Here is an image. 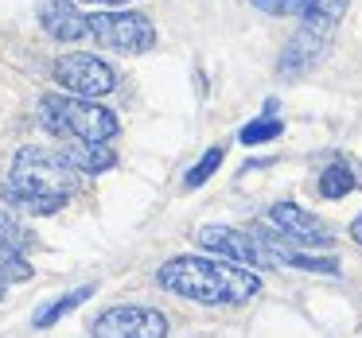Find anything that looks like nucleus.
<instances>
[{
	"label": "nucleus",
	"mask_w": 362,
	"mask_h": 338,
	"mask_svg": "<svg viewBox=\"0 0 362 338\" xmlns=\"http://www.w3.org/2000/svg\"><path fill=\"white\" fill-rule=\"evenodd\" d=\"M55 82L74 97H105L117 90V74H113L110 63L94 55H63L55 63Z\"/></svg>",
	"instance_id": "obj_6"
},
{
	"label": "nucleus",
	"mask_w": 362,
	"mask_h": 338,
	"mask_svg": "<svg viewBox=\"0 0 362 338\" xmlns=\"http://www.w3.org/2000/svg\"><path fill=\"white\" fill-rule=\"evenodd\" d=\"M351 241H354V245H362V214L351 222Z\"/></svg>",
	"instance_id": "obj_20"
},
{
	"label": "nucleus",
	"mask_w": 362,
	"mask_h": 338,
	"mask_svg": "<svg viewBox=\"0 0 362 338\" xmlns=\"http://www.w3.org/2000/svg\"><path fill=\"white\" fill-rule=\"evenodd\" d=\"M250 4L269 12V16H304L315 0H250Z\"/></svg>",
	"instance_id": "obj_17"
},
{
	"label": "nucleus",
	"mask_w": 362,
	"mask_h": 338,
	"mask_svg": "<svg viewBox=\"0 0 362 338\" xmlns=\"http://www.w3.org/2000/svg\"><path fill=\"white\" fill-rule=\"evenodd\" d=\"M40 24H43V32L59 43H74V40H82V35H90V16H82V12L74 8V0H43Z\"/></svg>",
	"instance_id": "obj_10"
},
{
	"label": "nucleus",
	"mask_w": 362,
	"mask_h": 338,
	"mask_svg": "<svg viewBox=\"0 0 362 338\" xmlns=\"http://www.w3.org/2000/svg\"><path fill=\"white\" fill-rule=\"evenodd\" d=\"M269 222H273L276 229H281L284 237H288L292 245H312V249H327L335 237L327 234V226H323L315 214L300 210L296 203H273L269 206Z\"/></svg>",
	"instance_id": "obj_9"
},
{
	"label": "nucleus",
	"mask_w": 362,
	"mask_h": 338,
	"mask_svg": "<svg viewBox=\"0 0 362 338\" xmlns=\"http://www.w3.org/2000/svg\"><path fill=\"white\" fill-rule=\"evenodd\" d=\"M346 12V0H315L312 8L304 12V24L300 32L288 40V47L276 59V74L281 78H300V74L315 71L327 55L331 40H335V28Z\"/></svg>",
	"instance_id": "obj_3"
},
{
	"label": "nucleus",
	"mask_w": 362,
	"mask_h": 338,
	"mask_svg": "<svg viewBox=\"0 0 362 338\" xmlns=\"http://www.w3.org/2000/svg\"><path fill=\"white\" fill-rule=\"evenodd\" d=\"M0 241H8V245H16V249H20V245L28 241V234L12 218H4V214H0Z\"/></svg>",
	"instance_id": "obj_18"
},
{
	"label": "nucleus",
	"mask_w": 362,
	"mask_h": 338,
	"mask_svg": "<svg viewBox=\"0 0 362 338\" xmlns=\"http://www.w3.org/2000/svg\"><path fill=\"white\" fill-rule=\"evenodd\" d=\"M156 284L195 303H245L261 291V276L211 257H175L156 272Z\"/></svg>",
	"instance_id": "obj_2"
},
{
	"label": "nucleus",
	"mask_w": 362,
	"mask_h": 338,
	"mask_svg": "<svg viewBox=\"0 0 362 338\" xmlns=\"http://www.w3.org/2000/svg\"><path fill=\"white\" fill-rule=\"evenodd\" d=\"M78 4H102V8H125L133 0H78Z\"/></svg>",
	"instance_id": "obj_19"
},
{
	"label": "nucleus",
	"mask_w": 362,
	"mask_h": 338,
	"mask_svg": "<svg viewBox=\"0 0 362 338\" xmlns=\"http://www.w3.org/2000/svg\"><path fill=\"white\" fill-rule=\"evenodd\" d=\"M195 241L206 253L234 260V265H253V268H273V257L265 253V245L250 234V229H230V226H203L195 234Z\"/></svg>",
	"instance_id": "obj_8"
},
{
	"label": "nucleus",
	"mask_w": 362,
	"mask_h": 338,
	"mask_svg": "<svg viewBox=\"0 0 362 338\" xmlns=\"http://www.w3.org/2000/svg\"><path fill=\"white\" fill-rule=\"evenodd\" d=\"M222 156H226V152H222V148H206V152H203V159H199V164H195V167H191V171H187V179H183V187H187V191L203 187V183L211 179L214 171H218Z\"/></svg>",
	"instance_id": "obj_15"
},
{
	"label": "nucleus",
	"mask_w": 362,
	"mask_h": 338,
	"mask_svg": "<svg viewBox=\"0 0 362 338\" xmlns=\"http://www.w3.org/2000/svg\"><path fill=\"white\" fill-rule=\"evenodd\" d=\"M66 159L74 164V171L82 175H98V171H110L113 164H117V156H113L110 144H90V140H71L66 144Z\"/></svg>",
	"instance_id": "obj_11"
},
{
	"label": "nucleus",
	"mask_w": 362,
	"mask_h": 338,
	"mask_svg": "<svg viewBox=\"0 0 362 338\" xmlns=\"http://www.w3.org/2000/svg\"><path fill=\"white\" fill-rule=\"evenodd\" d=\"M90 35L94 43L110 51H121V55H141V51L156 47V28H152L148 16L141 12H94L90 16Z\"/></svg>",
	"instance_id": "obj_5"
},
{
	"label": "nucleus",
	"mask_w": 362,
	"mask_h": 338,
	"mask_svg": "<svg viewBox=\"0 0 362 338\" xmlns=\"http://www.w3.org/2000/svg\"><path fill=\"white\" fill-rule=\"evenodd\" d=\"M354 191V175L346 164H331L327 171H320V195L323 198H343Z\"/></svg>",
	"instance_id": "obj_14"
},
{
	"label": "nucleus",
	"mask_w": 362,
	"mask_h": 338,
	"mask_svg": "<svg viewBox=\"0 0 362 338\" xmlns=\"http://www.w3.org/2000/svg\"><path fill=\"white\" fill-rule=\"evenodd\" d=\"M90 296H94V288L86 284V288H78V291H71V296H63V299H55V303H47L40 315H35V327L43 330V327H51V322H59L63 315H71L78 303H86Z\"/></svg>",
	"instance_id": "obj_13"
},
{
	"label": "nucleus",
	"mask_w": 362,
	"mask_h": 338,
	"mask_svg": "<svg viewBox=\"0 0 362 338\" xmlns=\"http://www.w3.org/2000/svg\"><path fill=\"white\" fill-rule=\"evenodd\" d=\"M40 121L47 133L71 136V140H90V144H105L121 128V121L110 109H102L94 97H74V94L40 97Z\"/></svg>",
	"instance_id": "obj_4"
},
{
	"label": "nucleus",
	"mask_w": 362,
	"mask_h": 338,
	"mask_svg": "<svg viewBox=\"0 0 362 338\" xmlns=\"http://www.w3.org/2000/svg\"><path fill=\"white\" fill-rule=\"evenodd\" d=\"M74 191V164L66 152L28 144L12 159V175L0 183V198L28 214H55Z\"/></svg>",
	"instance_id": "obj_1"
},
{
	"label": "nucleus",
	"mask_w": 362,
	"mask_h": 338,
	"mask_svg": "<svg viewBox=\"0 0 362 338\" xmlns=\"http://www.w3.org/2000/svg\"><path fill=\"white\" fill-rule=\"evenodd\" d=\"M24 280H32V265L20 257L16 245L0 241V284H24Z\"/></svg>",
	"instance_id": "obj_12"
},
{
	"label": "nucleus",
	"mask_w": 362,
	"mask_h": 338,
	"mask_svg": "<svg viewBox=\"0 0 362 338\" xmlns=\"http://www.w3.org/2000/svg\"><path fill=\"white\" fill-rule=\"evenodd\" d=\"M94 338H168V319L152 307H110L94 319Z\"/></svg>",
	"instance_id": "obj_7"
},
{
	"label": "nucleus",
	"mask_w": 362,
	"mask_h": 338,
	"mask_svg": "<svg viewBox=\"0 0 362 338\" xmlns=\"http://www.w3.org/2000/svg\"><path fill=\"white\" fill-rule=\"evenodd\" d=\"M281 133H284V125L276 117H261V121H250L238 140H242V144H265V140H276Z\"/></svg>",
	"instance_id": "obj_16"
},
{
	"label": "nucleus",
	"mask_w": 362,
	"mask_h": 338,
	"mask_svg": "<svg viewBox=\"0 0 362 338\" xmlns=\"http://www.w3.org/2000/svg\"><path fill=\"white\" fill-rule=\"evenodd\" d=\"M0 296H4V284H0Z\"/></svg>",
	"instance_id": "obj_21"
}]
</instances>
